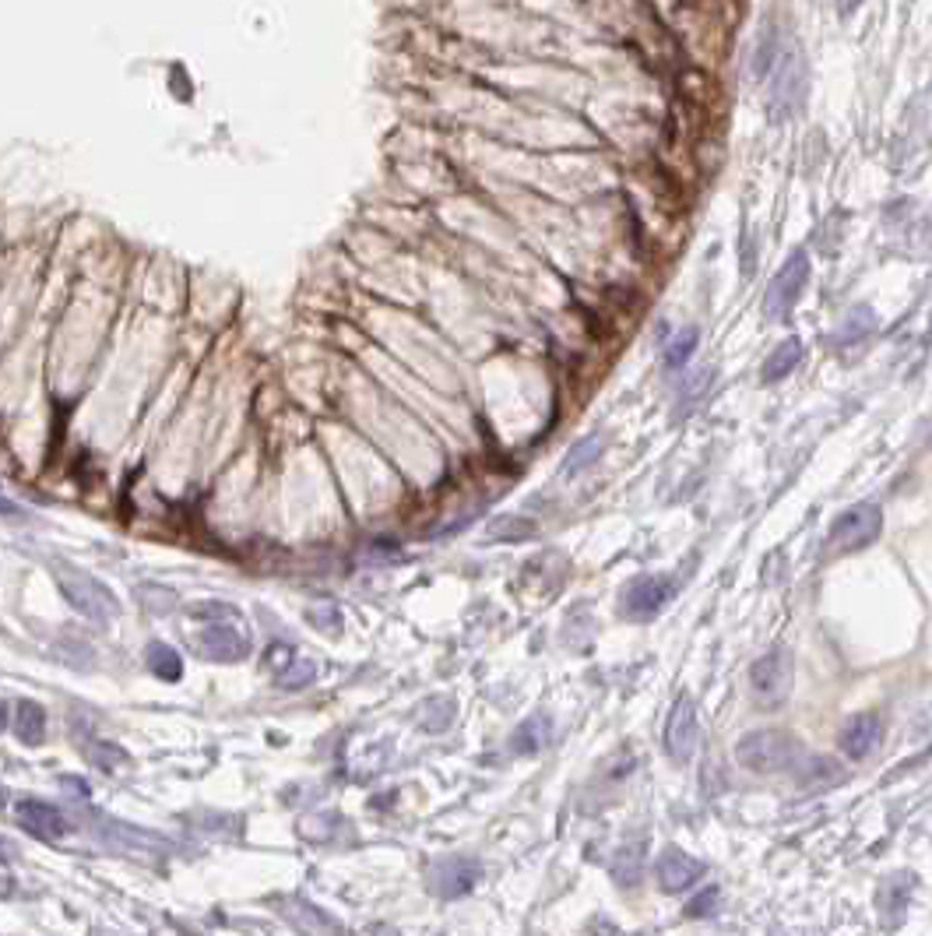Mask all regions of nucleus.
Segmentation results:
<instances>
[{
  "label": "nucleus",
  "instance_id": "obj_1",
  "mask_svg": "<svg viewBox=\"0 0 932 936\" xmlns=\"http://www.w3.org/2000/svg\"><path fill=\"white\" fill-rule=\"evenodd\" d=\"M736 761L757 775H778L799 768V761H806V750L799 739L781 729H753L736 743Z\"/></svg>",
  "mask_w": 932,
  "mask_h": 936
},
{
  "label": "nucleus",
  "instance_id": "obj_2",
  "mask_svg": "<svg viewBox=\"0 0 932 936\" xmlns=\"http://www.w3.org/2000/svg\"><path fill=\"white\" fill-rule=\"evenodd\" d=\"M883 532V514L880 507L873 504H855L848 511H841L834 518L831 532H827V556H845V553H859V549L873 546Z\"/></svg>",
  "mask_w": 932,
  "mask_h": 936
},
{
  "label": "nucleus",
  "instance_id": "obj_3",
  "mask_svg": "<svg viewBox=\"0 0 932 936\" xmlns=\"http://www.w3.org/2000/svg\"><path fill=\"white\" fill-rule=\"evenodd\" d=\"M792 680H795V659H792V651H785V648L764 651L750 669L753 697H757V704H764V708L785 704L788 694H792Z\"/></svg>",
  "mask_w": 932,
  "mask_h": 936
},
{
  "label": "nucleus",
  "instance_id": "obj_4",
  "mask_svg": "<svg viewBox=\"0 0 932 936\" xmlns=\"http://www.w3.org/2000/svg\"><path fill=\"white\" fill-rule=\"evenodd\" d=\"M57 585L60 592L67 595V602H71L74 609H78L81 616H88V620H110V616H117V595L110 592L106 585H99L95 578H88L85 571H74V567H57Z\"/></svg>",
  "mask_w": 932,
  "mask_h": 936
},
{
  "label": "nucleus",
  "instance_id": "obj_5",
  "mask_svg": "<svg viewBox=\"0 0 932 936\" xmlns=\"http://www.w3.org/2000/svg\"><path fill=\"white\" fill-rule=\"evenodd\" d=\"M806 282H809V257H806V250H795V254L781 264L778 275L771 278V286H767V296H764L767 321H785L795 310V303H799Z\"/></svg>",
  "mask_w": 932,
  "mask_h": 936
},
{
  "label": "nucleus",
  "instance_id": "obj_6",
  "mask_svg": "<svg viewBox=\"0 0 932 936\" xmlns=\"http://www.w3.org/2000/svg\"><path fill=\"white\" fill-rule=\"evenodd\" d=\"M672 595H676V581H672L669 574H641V578L630 581L627 592H623V616H630V620H651V616H658L669 606Z\"/></svg>",
  "mask_w": 932,
  "mask_h": 936
},
{
  "label": "nucleus",
  "instance_id": "obj_7",
  "mask_svg": "<svg viewBox=\"0 0 932 936\" xmlns=\"http://www.w3.org/2000/svg\"><path fill=\"white\" fill-rule=\"evenodd\" d=\"M697 739H700L697 704H693L690 694H679L669 718H665V754H669V761L676 764L690 761L693 750H697Z\"/></svg>",
  "mask_w": 932,
  "mask_h": 936
},
{
  "label": "nucleus",
  "instance_id": "obj_8",
  "mask_svg": "<svg viewBox=\"0 0 932 936\" xmlns=\"http://www.w3.org/2000/svg\"><path fill=\"white\" fill-rule=\"evenodd\" d=\"M802 92H806V60L799 50L781 53V67L774 71L771 96H767L774 120H785L788 113H795V106L802 103Z\"/></svg>",
  "mask_w": 932,
  "mask_h": 936
},
{
  "label": "nucleus",
  "instance_id": "obj_9",
  "mask_svg": "<svg viewBox=\"0 0 932 936\" xmlns=\"http://www.w3.org/2000/svg\"><path fill=\"white\" fill-rule=\"evenodd\" d=\"M655 873L665 894H683L704 877V863L693 859L690 852H683V849H665L655 863Z\"/></svg>",
  "mask_w": 932,
  "mask_h": 936
},
{
  "label": "nucleus",
  "instance_id": "obj_10",
  "mask_svg": "<svg viewBox=\"0 0 932 936\" xmlns=\"http://www.w3.org/2000/svg\"><path fill=\"white\" fill-rule=\"evenodd\" d=\"M479 863L475 859H444V863L433 870L430 884L440 898H465L475 884H479Z\"/></svg>",
  "mask_w": 932,
  "mask_h": 936
},
{
  "label": "nucleus",
  "instance_id": "obj_11",
  "mask_svg": "<svg viewBox=\"0 0 932 936\" xmlns=\"http://www.w3.org/2000/svg\"><path fill=\"white\" fill-rule=\"evenodd\" d=\"M911 894H915V873H904V870L890 873L880 884V891H876V908H880L883 922H887L890 929L904 919V912H908V905H911Z\"/></svg>",
  "mask_w": 932,
  "mask_h": 936
},
{
  "label": "nucleus",
  "instance_id": "obj_12",
  "mask_svg": "<svg viewBox=\"0 0 932 936\" xmlns=\"http://www.w3.org/2000/svg\"><path fill=\"white\" fill-rule=\"evenodd\" d=\"M880 739H883V722H880V718H876V715H859V718H852V722L845 725V732H841V750H845L852 761H866L876 746H880Z\"/></svg>",
  "mask_w": 932,
  "mask_h": 936
},
{
  "label": "nucleus",
  "instance_id": "obj_13",
  "mask_svg": "<svg viewBox=\"0 0 932 936\" xmlns=\"http://www.w3.org/2000/svg\"><path fill=\"white\" fill-rule=\"evenodd\" d=\"M18 820L25 824V831H32L36 838H64L67 820L57 806L39 803V799H22L18 803Z\"/></svg>",
  "mask_w": 932,
  "mask_h": 936
},
{
  "label": "nucleus",
  "instance_id": "obj_14",
  "mask_svg": "<svg viewBox=\"0 0 932 936\" xmlns=\"http://www.w3.org/2000/svg\"><path fill=\"white\" fill-rule=\"evenodd\" d=\"M549 739H553V718H549L546 711H535L532 718H525V722L514 729V736H510V754L514 757L542 754L549 746Z\"/></svg>",
  "mask_w": 932,
  "mask_h": 936
},
{
  "label": "nucleus",
  "instance_id": "obj_15",
  "mask_svg": "<svg viewBox=\"0 0 932 936\" xmlns=\"http://www.w3.org/2000/svg\"><path fill=\"white\" fill-rule=\"evenodd\" d=\"M250 651V641L236 627H208L201 634V655L212 662H233Z\"/></svg>",
  "mask_w": 932,
  "mask_h": 936
},
{
  "label": "nucleus",
  "instance_id": "obj_16",
  "mask_svg": "<svg viewBox=\"0 0 932 936\" xmlns=\"http://www.w3.org/2000/svg\"><path fill=\"white\" fill-rule=\"evenodd\" d=\"M612 880H616L619 887H637L644 877V845L641 841H634V845H623V849L616 852V859H612Z\"/></svg>",
  "mask_w": 932,
  "mask_h": 936
},
{
  "label": "nucleus",
  "instance_id": "obj_17",
  "mask_svg": "<svg viewBox=\"0 0 932 936\" xmlns=\"http://www.w3.org/2000/svg\"><path fill=\"white\" fill-rule=\"evenodd\" d=\"M799 363H802V342L799 338H785V342L767 356L764 373H760V377H764L767 384H778V381H785L788 373H792Z\"/></svg>",
  "mask_w": 932,
  "mask_h": 936
},
{
  "label": "nucleus",
  "instance_id": "obj_18",
  "mask_svg": "<svg viewBox=\"0 0 932 936\" xmlns=\"http://www.w3.org/2000/svg\"><path fill=\"white\" fill-rule=\"evenodd\" d=\"M43 736H46V711L36 701H22L18 704V739L25 746H39Z\"/></svg>",
  "mask_w": 932,
  "mask_h": 936
},
{
  "label": "nucleus",
  "instance_id": "obj_19",
  "mask_svg": "<svg viewBox=\"0 0 932 936\" xmlns=\"http://www.w3.org/2000/svg\"><path fill=\"white\" fill-rule=\"evenodd\" d=\"M145 659H148V666H152V673L159 676V680H169V683H173V680H180V676H183L180 655H176V651L169 648V644H152Z\"/></svg>",
  "mask_w": 932,
  "mask_h": 936
},
{
  "label": "nucleus",
  "instance_id": "obj_20",
  "mask_svg": "<svg viewBox=\"0 0 932 936\" xmlns=\"http://www.w3.org/2000/svg\"><path fill=\"white\" fill-rule=\"evenodd\" d=\"M697 338H700L697 328H679L676 335H672V342L665 345V366L679 370V366L693 356V349H697Z\"/></svg>",
  "mask_w": 932,
  "mask_h": 936
},
{
  "label": "nucleus",
  "instance_id": "obj_21",
  "mask_svg": "<svg viewBox=\"0 0 932 936\" xmlns=\"http://www.w3.org/2000/svg\"><path fill=\"white\" fill-rule=\"evenodd\" d=\"M873 324H876L873 310H869V307H859V310H852V317H848V321L841 324L838 335H834L831 342H834V345H848V342H855L859 335H869V331H873Z\"/></svg>",
  "mask_w": 932,
  "mask_h": 936
},
{
  "label": "nucleus",
  "instance_id": "obj_22",
  "mask_svg": "<svg viewBox=\"0 0 932 936\" xmlns=\"http://www.w3.org/2000/svg\"><path fill=\"white\" fill-rule=\"evenodd\" d=\"M535 535V528L525 518H496L489 525V539H528Z\"/></svg>",
  "mask_w": 932,
  "mask_h": 936
},
{
  "label": "nucleus",
  "instance_id": "obj_23",
  "mask_svg": "<svg viewBox=\"0 0 932 936\" xmlns=\"http://www.w3.org/2000/svg\"><path fill=\"white\" fill-rule=\"evenodd\" d=\"M718 898H721V894H718V887H714V884H711V887H704V891H700L697 898H693V901H686L683 915H686V919H707V915H714V912H718Z\"/></svg>",
  "mask_w": 932,
  "mask_h": 936
},
{
  "label": "nucleus",
  "instance_id": "obj_24",
  "mask_svg": "<svg viewBox=\"0 0 932 936\" xmlns=\"http://www.w3.org/2000/svg\"><path fill=\"white\" fill-rule=\"evenodd\" d=\"M314 676H317L314 662H310V659H296V666L278 673V683H282L285 690H299V687H306V683L314 680Z\"/></svg>",
  "mask_w": 932,
  "mask_h": 936
},
{
  "label": "nucleus",
  "instance_id": "obj_25",
  "mask_svg": "<svg viewBox=\"0 0 932 936\" xmlns=\"http://www.w3.org/2000/svg\"><path fill=\"white\" fill-rule=\"evenodd\" d=\"M598 451H602V440H598V437L584 440L581 447H574V451L567 454V465H563V472H581V468L588 465L591 458H598Z\"/></svg>",
  "mask_w": 932,
  "mask_h": 936
},
{
  "label": "nucleus",
  "instance_id": "obj_26",
  "mask_svg": "<svg viewBox=\"0 0 932 936\" xmlns=\"http://www.w3.org/2000/svg\"><path fill=\"white\" fill-rule=\"evenodd\" d=\"M426 711H433V718H423V729H430V732H440V729H447L451 725V718H454V704L451 701H430L426 704Z\"/></svg>",
  "mask_w": 932,
  "mask_h": 936
},
{
  "label": "nucleus",
  "instance_id": "obj_27",
  "mask_svg": "<svg viewBox=\"0 0 932 936\" xmlns=\"http://www.w3.org/2000/svg\"><path fill=\"white\" fill-rule=\"evenodd\" d=\"M859 4H862V0H838V11H841V15H852Z\"/></svg>",
  "mask_w": 932,
  "mask_h": 936
},
{
  "label": "nucleus",
  "instance_id": "obj_28",
  "mask_svg": "<svg viewBox=\"0 0 932 936\" xmlns=\"http://www.w3.org/2000/svg\"><path fill=\"white\" fill-rule=\"evenodd\" d=\"M0 514H18V504H11L4 493H0Z\"/></svg>",
  "mask_w": 932,
  "mask_h": 936
},
{
  "label": "nucleus",
  "instance_id": "obj_29",
  "mask_svg": "<svg viewBox=\"0 0 932 936\" xmlns=\"http://www.w3.org/2000/svg\"><path fill=\"white\" fill-rule=\"evenodd\" d=\"M4 729H8V704L0 701V732H4Z\"/></svg>",
  "mask_w": 932,
  "mask_h": 936
}]
</instances>
